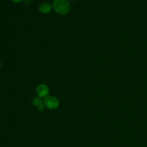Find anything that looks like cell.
I'll return each instance as SVG.
<instances>
[{
  "instance_id": "obj_9",
  "label": "cell",
  "mask_w": 147,
  "mask_h": 147,
  "mask_svg": "<svg viewBox=\"0 0 147 147\" xmlns=\"http://www.w3.org/2000/svg\"><path fill=\"white\" fill-rule=\"evenodd\" d=\"M68 1H76V0H68Z\"/></svg>"
},
{
  "instance_id": "obj_7",
  "label": "cell",
  "mask_w": 147,
  "mask_h": 147,
  "mask_svg": "<svg viewBox=\"0 0 147 147\" xmlns=\"http://www.w3.org/2000/svg\"><path fill=\"white\" fill-rule=\"evenodd\" d=\"M11 1L14 3H20L22 2L23 0H11Z\"/></svg>"
},
{
  "instance_id": "obj_3",
  "label": "cell",
  "mask_w": 147,
  "mask_h": 147,
  "mask_svg": "<svg viewBox=\"0 0 147 147\" xmlns=\"http://www.w3.org/2000/svg\"><path fill=\"white\" fill-rule=\"evenodd\" d=\"M36 92L37 96L44 99L48 96L49 94V88L46 84L41 83L37 86Z\"/></svg>"
},
{
  "instance_id": "obj_6",
  "label": "cell",
  "mask_w": 147,
  "mask_h": 147,
  "mask_svg": "<svg viewBox=\"0 0 147 147\" xmlns=\"http://www.w3.org/2000/svg\"><path fill=\"white\" fill-rule=\"evenodd\" d=\"M36 108L38 111H43L45 110V108H46V107H45V105H44V103H42V104L38 105Z\"/></svg>"
},
{
  "instance_id": "obj_4",
  "label": "cell",
  "mask_w": 147,
  "mask_h": 147,
  "mask_svg": "<svg viewBox=\"0 0 147 147\" xmlns=\"http://www.w3.org/2000/svg\"><path fill=\"white\" fill-rule=\"evenodd\" d=\"M52 5L47 2L41 3L38 6L39 11L42 14H48L50 13L52 10Z\"/></svg>"
},
{
  "instance_id": "obj_5",
  "label": "cell",
  "mask_w": 147,
  "mask_h": 147,
  "mask_svg": "<svg viewBox=\"0 0 147 147\" xmlns=\"http://www.w3.org/2000/svg\"><path fill=\"white\" fill-rule=\"evenodd\" d=\"M41 99L42 98H41L37 96L33 97L32 99V104L34 106L37 107L38 105H40L43 103V100Z\"/></svg>"
},
{
  "instance_id": "obj_1",
  "label": "cell",
  "mask_w": 147,
  "mask_h": 147,
  "mask_svg": "<svg viewBox=\"0 0 147 147\" xmlns=\"http://www.w3.org/2000/svg\"><path fill=\"white\" fill-rule=\"evenodd\" d=\"M52 7L56 13L62 16L68 14L71 10V5L68 0H53Z\"/></svg>"
},
{
  "instance_id": "obj_2",
  "label": "cell",
  "mask_w": 147,
  "mask_h": 147,
  "mask_svg": "<svg viewBox=\"0 0 147 147\" xmlns=\"http://www.w3.org/2000/svg\"><path fill=\"white\" fill-rule=\"evenodd\" d=\"M43 103L46 108L51 110H54L59 106L60 102L59 99L55 96L48 95L44 99Z\"/></svg>"
},
{
  "instance_id": "obj_8",
  "label": "cell",
  "mask_w": 147,
  "mask_h": 147,
  "mask_svg": "<svg viewBox=\"0 0 147 147\" xmlns=\"http://www.w3.org/2000/svg\"><path fill=\"white\" fill-rule=\"evenodd\" d=\"M1 60H0V68H1Z\"/></svg>"
}]
</instances>
